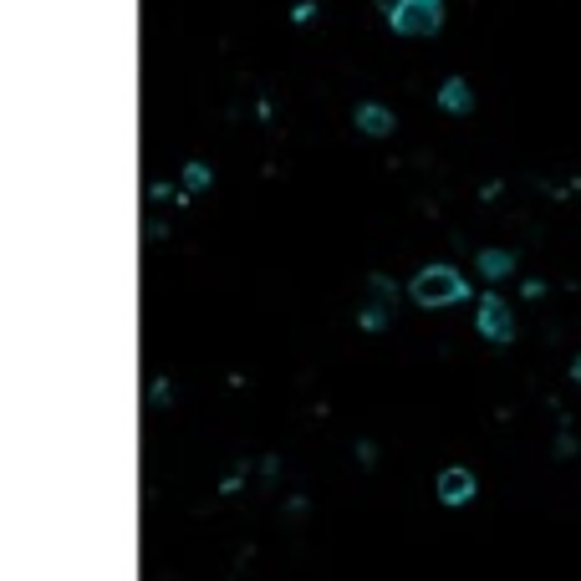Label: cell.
Here are the masks:
<instances>
[{"mask_svg": "<svg viewBox=\"0 0 581 581\" xmlns=\"http://www.w3.org/2000/svg\"><path fill=\"white\" fill-rule=\"evenodd\" d=\"M184 184H189V189H205V184H209V169H199V164H189V169H184Z\"/></svg>", "mask_w": 581, "mask_h": 581, "instance_id": "9", "label": "cell"}, {"mask_svg": "<svg viewBox=\"0 0 581 581\" xmlns=\"http://www.w3.org/2000/svg\"><path fill=\"white\" fill-rule=\"evenodd\" d=\"M387 312H393V286H387V280H367V296H363V327H383Z\"/></svg>", "mask_w": 581, "mask_h": 581, "instance_id": "4", "label": "cell"}, {"mask_svg": "<svg viewBox=\"0 0 581 581\" xmlns=\"http://www.w3.org/2000/svg\"><path fill=\"white\" fill-rule=\"evenodd\" d=\"M357 128L373 134V138H387V134H393V112L377 108V102H363V108H357Z\"/></svg>", "mask_w": 581, "mask_h": 581, "instance_id": "6", "label": "cell"}, {"mask_svg": "<svg viewBox=\"0 0 581 581\" xmlns=\"http://www.w3.org/2000/svg\"><path fill=\"white\" fill-rule=\"evenodd\" d=\"M377 6H387V11H398V6H403V0H377Z\"/></svg>", "mask_w": 581, "mask_h": 581, "instance_id": "10", "label": "cell"}, {"mask_svg": "<svg viewBox=\"0 0 581 581\" xmlns=\"http://www.w3.org/2000/svg\"><path fill=\"white\" fill-rule=\"evenodd\" d=\"M571 377H577V383H581V357H577V367H571Z\"/></svg>", "mask_w": 581, "mask_h": 581, "instance_id": "11", "label": "cell"}, {"mask_svg": "<svg viewBox=\"0 0 581 581\" xmlns=\"http://www.w3.org/2000/svg\"><path fill=\"white\" fill-rule=\"evenodd\" d=\"M480 332H484L490 342H510V337H515L510 306H505V302H495V296H484V302H480Z\"/></svg>", "mask_w": 581, "mask_h": 581, "instance_id": "3", "label": "cell"}, {"mask_svg": "<svg viewBox=\"0 0 581 581\" xmlns=\"http://www.w3.org/2000/svg\"><path fill=\"white\" fill-rule=\"evenodd\" d=\"M480 270H484L490 280L510 276V255H505V250H480Z\"/></svg>", "mask_w": 581, "mask_h": 581, "instance_id": "8", "label": "cell"}, {"mask_svg": "<svg viewBox=\"0 0 581 581\" xmlns=\"http://www.w3.org/2000/svg\"><path fill=\"white\" fill-rule=\"evenodd\" d=\"M474 495V474L470 470H444L439 474V500L444 505H464Z\"/></svg>", "mask_w": 581, "mask_h": 581, "instance_id": "5", "label": "cell"}, {"mask_svg": "<svg viewBox=\"0 0 581 581\" xmlns=\"http://www.w3.org/2000/svg\"><path fill=\"white\" fill-rule=\"evenodd\" d=\"M413 302L418 306H454L464 302V276L449 266H429L418 270V280H413Z\"/></svg>", "mask_w": 581, "mask_h": 581, "instance_id": "1", "label": "cell"}, {"mask_svg": "<svg viewBox=\"0 0 581 581\" xmlns=\"http://www.w3.org/2000/svg\"><path fill=\"white\" fill-rule=\"evenodd\" d=\"M439 108H449V112H470V108H474L470 82H460V77H449V82L439 87Z\"/></svg>", "mask_w": 581, "mask_h": 581, "instance_id": "7", "label": "cell"}, {"mask_svg": "<svg viewBox=\"0 0 581 581\" xmlns=\"http://www.w3.org/2000/svg\"><path fill=\"white\" fill-rule=\"evenodd\" d=\"M439 21H444L439 0H403L398 11H393V31H403V37H434Z\"/></svg>", "mask_w": 581, "mask_h": 581, "instance_id": "2", "label": "cell"}]
</instances>
